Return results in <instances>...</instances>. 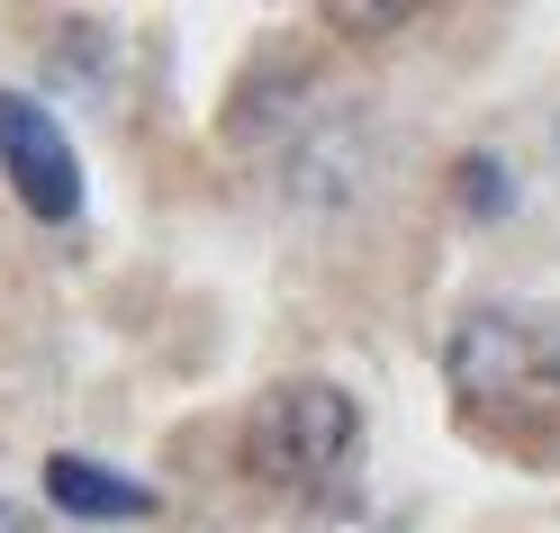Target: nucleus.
I'll return each instance as SVG.
<instances>
[{
	"mask_svg": "<svg viewBox=\"0 0 560 533\" xmlns=\"http://www.w3.org/2000/svg\"><path fill=\"white\" fill-rule=\"evenodd\" d=\"M244 479L280 497H317L362 461V398L343 380H271L244 416Z\"/></svg>",
	"mask_w": 560,
	"mask_h": 533,
	"instance_id": "f257e3e1",
	"label": "nucleus"
},
{
	"mask_svg": "<svg viewBox=\"0 0 560 533\" xmlns=\"http://www.w3.org/2000/svg\"><path fill=\"white\" fill-rule=\"evenodd\" d=\"M443 380L479 425H551L560 416V326L524 308H470L443 344Z\"/></svg>",
	"mask_w": 560,
	"mask_h": 533,
	"instance_id": "f03ea898",
	"label": "nucleus"
},
{
	"mask_svg": "<svg viewBox=\"0 0 560 533\" xmlns=\"http://www.w3.org/2000/svg\"><path fill=\"white\" fill-rule=\"evenodd\" d=\"M0 182L19 190L27 218H82V154H73V136H63V118L46 109V100H27V91H0Z\"/></svg>",
	"mask_w": 560,
	"mask_h": 533,
	"instance_id": "7ed1b4c3",
	"label": "nucleus"
},
{
	"mask_svg": "<svg viewBox=\"0 0 560 533\" xmlns=\"http://www.w3.org/2000/svg\"><path fill=\"white\" fill-rule=\"evenodd\" d=\"M46 507L73 515V524H127V515H154V488L109 471V461H91V452H55L46 461Z\"/></svg>",
	"mask_w": 560,
	"mask_h": 533,
	"instance_id": "20e7f679",
	"label": "nucleus"
},
{
	"mask_svg": "<svg viewBox=\"0 0 560 533\" xmlns=\"http://www.w3.org/2000/svg\"><path fill=\"white\" fill-rule=\"evenodd\" d=\"M452 182H462L470 218H506V208H515V172L498 154H462V163H452Z\"/></svg>",
	"mask_w": 560,
	"mask_h": 533,
	"instance_id": "39448f33",
	"label": "nucleus"
},
{
	"mask_svg": "<svg viewBox=\"0 0 560 533\" xmlns=\"http://www.w3.org/2000/svg\"><path fill=\"white\" fill-rule=\"evenodd\" d=\"M0 533H27V515H19V507H0Z\"/></svg>",
	"mask_w": 560,
	"mask_h": 533,
	"instance_id": "423d86ee",
	"label": "nucleus"
}]
</instances>
